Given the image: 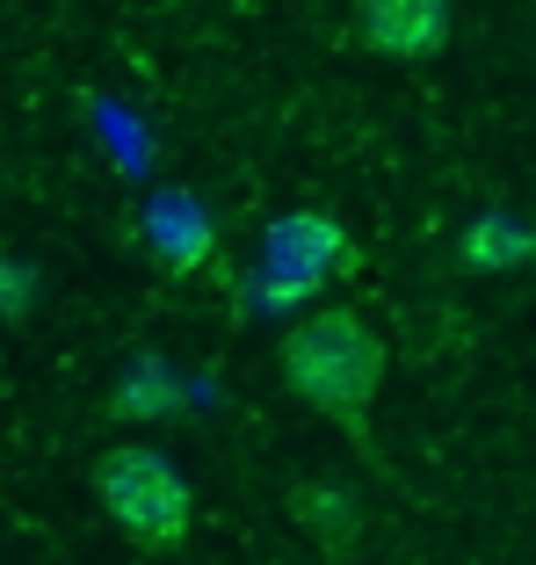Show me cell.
<instances>
[{"mask_svg": "<svg viewBox=\"0 0 536 565\" xmlns=\"http://www.w3.org/2000/svg\"><path fill=\"white\" fill-rule=\"evenodd\" d=\"M355 44L377 51V58H436L450 44V0H355Z\"/></svg>", "mask_w": 536, "mask_h": 565, "instance_id": "3957f363", "label": "cell"}, {"mask_svg": "<svg viewBox=\"0 0 536 565\" xmlns=\"http://www.w3.org/2000/svg\"><path fill=\"white\" fill-rule=\"evenodd\" d=\"M276 363H283V384L312 406L319 420L363 428L369 406H377V392H385V363L392 355H385V341H377V327H369L363 312H349V305H319V312H304L298 327L283 333Z\"/></svg>", "mask_w": 536, "mask_h": 565, "instance_id": "6da1fadb", "label": "cell"}, {"mask_svg": "<svg viewBox=\"0 0 536 565\" xmlns=\"http://www.w3.org/2000/svg\"><path fill=\"white\" fill-rule=\"evenodd\" d=\"M457 262L471 268V276H507V268L529 262V225L507 211H479L464 225V239H457Z\"/></svg>", "mask_w": 536, "mask_h": 565, "instance_id": "277c9868", "label": "cell"}, {"mask_svg": "<svg viewBox=\"0 0 536 565\" xmlns=\"http://www.w3.org/2000/svg\"><path fill=\"white\" fill-rule=\"evenodd\" d=\"M268 247H276V262H298V282H312L319 268H349V239L334 217H283Z\"/></svg>", "mask_w": 536, "mask_h": 565, "instance_id": "5b68a950", "label": "cell"}, {"mask_svg": "<svg viewBox=\"0 0 536 565\" xmlns=\"http://www.w3.org/2000/svg\"><path fill=\"white\" fill-rule=\"evenodd\" d=\"M290 508H298V515L312 522L319 536H326V551H349V536L363 530V515H355V508H349L341 493H326V486H304V493L290 500Z\"/></svg>", "mask_w": 536, "mask_h": 565, "instance_id": "8992f818", "label": "cell"}, {"mask_svg": "<svg viewBox=\"0 0 536 565\" xmlns=\"http://www.w3.org/2000/svg\"><path fill=\"white\" fill-rule=\"evenodd\" d=\"M95 493L101 515L117 522L138 551H182L189 522H196V500H189V479L168 449L152 443H117L95 465Z\"/></svg>", "mask_w": 536, "mask_h": 565, "instance_id": "7a4b0ae2", "label": "cell"}, {"mask_svg": "<svg viewBox=\"0 0 536 565\" xmlns=\"http://www.w3.org/2000/svg\"><path fill=\"white\" fill-rule=\"evenodd\" d=\"M36 290H44V282H36V268L22 262V254L0 247V319H30L36 312Z\"/></svg>", "mask_w": 536, "mask_h": 565, "instance_id": "52a82bcc", "label": "cell"}, {"mask_svg": "<svg viewBox=\"0 0 536 565\" xmlns=\"http://www.w3.org/2000/svg\"><path fill=\"white\" fill-rule=\"evenodd\" d=\"M529 262H536V211H529Z\"/></svg>", "mask_w": 536, "mask_h": 565, "instance_id": "ba28073f", "label": "cell"}]
</instances>
